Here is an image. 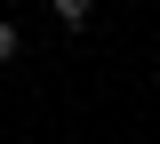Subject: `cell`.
I'll list each match as a JSON object with an SVG mask.
<instances>
[{
	"label": "cell",
	"mask_w": 160,
	"mask_h": 144,
	"mask_svg": "<svg viewBox=\"0 0 160 144\" xmlns=\"http://www.w3.org/2000/svg\"><path fill=\"white\" fill-rule=\"evenodd\" d=\"M48 16H56V24H72V32H80V24L96 16V0H48Z\"/></svg>",
	"instance_id": "cell-1"
},
{
	"label": "cell",
	"mask_w": 160,
	"mask_h": 144,
	"mask_svg": "<svg viewBox=\"0 0 160 144\" xmlns=\"http://www.w3.org/2000/svg\"><path fill=\"white\" fill-rule=\"evenodd\" d=\"M16 48H24V32H16L8 16H0V64H16Z\"/></svg>",
	"instance_id": "cell-2"
}]
</instances>
